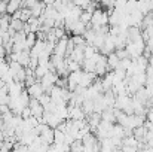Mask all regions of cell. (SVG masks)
<instances>
[{"label": "cell", "mask_w": 153, "mask_h": 152, "mask_svg": "<svg viewBox=\"0 0 153 152\" xmlns=\"http://www.w3.org/2000/svg\"><path fill=\"white\" fill-rule=\"evenodd\" d=\"M105 25H108V13H107V10H102L100 7H97L92 12L91 22H89L88 27H91L92 30H97V28H101Z\"/></svg>", "instance_id": "obj_1"}, {"label": "cell", "mask_w": 153, "mask_h": 152, "mask_svg": "<svg viewBox=\"0 0 153 152\" xmlns=\"http://www.w3.org/2000/svg\"><path fill=\"white\" fill-rule=\"evenodd\" d=\"M125 49L128 52L129 58L134 60L140 55H143L146 52V42L144 40H140V42H128V45L125 46Z\"/></svg>", "instance_id": "obj_2"}, {"label": "cell", "mask_w": 153, "mask_h": 152, "mask_svg": "<svg viewBox=\"0 0 153 152\" xmlns=\"http://www.w3.org/2000/svg\"><path fill=\"white\" fill-rule=\"evenodd\" d=\"M58 75L56 73H52V72H48L43 78H40L39 79V82L42 84V87H43V91L46 93V94H49V91H51L52 88L56 85V81H58Z\"/></svg>", "instance_id": "obj_3"}, {"label": "cell", "mask_w": 153, "mask_h": 152, "mask_svg": "<svg viewBox=\"0 0 153 152\" xmlns=\"http://www.w3.org/2000/svg\"><path fill=\"white\" fill-rule=\"evenodd\" d=\"M28 109H30V112H31V116L37 118V119H39V122H40V119H42V116H43L45 109H43V106L39 103V100H37V99H30Z\"/></svg>", "instance_id": "obj_4"}, {"label": "cell", "mask_w": 153, "mask_h": 152, "mask_svg": "<svg viewBox=\"0 0 153 152\" xmlns=\"http://www.w3.org/2000/svg\"><path fill=\"white\" fill-rule=\"evenodd\" d=\"M67 43H68V37H67V36H64L62 39L56 40L55 48H53V55H59V57H64V58H65V54H67Z\"/></svg>", "instance_id": "obj_5"}, {"label": "cell", "mask_w": 153, "mask_h": 152, "mask_svg": "<svg viewBox=\"0 0 153 152\" xmlns=\"http://www.w3.org/2000/svg\"><path fill=\"white\" fill-rule=\"evenodd\" d=\"M126 37H128V42H140L143 40V31L140 27H128Z\"/></svg>", "instance_id": "obj_6"}, {"label": "cell", "mask_w": 153, "mask_h": 152, "mask_svg": "<svg viewBox=\"0 0 153 152\" xmlns=\"http://www.w3.org/2000/svg\"><path fill=\"white\" fill-rule=\"evenodd\" d=\"M27 93H28V96H30V99H39L45 91H43V87H42V84L39 82V81H36L33 85H30V87H27V90H25Z\"/></svg>", "instance_id": "obj_7"}, {"label": "cell", "mask_w": 153, "mask_h": 152, "mask_svg": "<svg viewBox=\"0 0 153 152\" xmlns=\"http://www.w3.org/2000/svg\"><path fill=\"white\" fill-rule=\"evenodd\" d=\"M85 45H86V43H85ZM85 45L74 46V49L70 54L68 58H71L73 61H76V63H79V64H82V61L85 60Z\"/></svg>", "instance_id": "obj_8"}, {"label": "cell", "mask_w": 153, "mask_h": 152, "mask_svg": "<svg viewBox=\"0 0 153 152\" xmlns=\"http://www.w3.org/2000/svg\"><path fill=\"white\" fill-rule=\"evenodd\" d=\"M114 107H107L101 112V121L110 122V124H116V113H114Z\"/></svg>", "instance_id": "obj_9"}, {"label": "cell", "mask_w": 153, "mask_h": 152, "mask_svg": "<svg viewBox=\"0 0 153 152\" xmlns=\"http://www.w3.org/2000/svg\"><path fill=\"white\" fill-rule=\"evenodd\" d=\"M12 18H16V19L22 21V22H27V21L31 18V10H30L28 7H21L19 10H16V12L12 15Z\"/></svg>", "instance_id": "obj_10"}, {"label": "cell", "mask_w": 153, "mask_h": 152, "mask_svg": "<svg viewBox=\"0 0 153 152\" xmlns=\"http://www.w3.org/2000/svg\"><path fill=\"white\" fill-rule=\"evenodd\" d=\"M45 7H46V4H43L42 0L36 1V3L30 7V10H31V16H34V18H40L42 13L45 12Z\"/></svg>", "instance_id": "obj_11"}, {"label": "cell", "mask_w": 153, "mask_h": 152, "mask_svg": "<svg viewBox=\"0 0 153 152\" xmlns=\"http://www.w3.org/2000/svg\"><path fill=\"white\" fill-rule=\"evenodd\" d=\"M45 51V40H42V39H37L36 40V43L33 45V48L30 49V57H34V58H37L42 52Z\"/></svg>", "instance_id": "obj_12"}, {"label": "cell", "mask_w": 153, "mask_h": 152, "mask_svg": "<svg viewBox=\"0 0 153 152\" xmlns=\"http://www.w3.org/2000/svg\"><path fill=\"white\" fill-rule=\"evenodd\" d=\"M22 7L21 4V0H7V4H6V13L7 15H13L16 10H19Z\"/></svg>", "instance_id": "obj_13"}, {"label": "cell", "mask_w": 153, "mask_h": 152, "mask_svg": "<svg viewBox=\"0 0 153 152\" xmlns=\"http://www.w3.org/2000/svg\"><path fill=\"white\" fill-rule=\"evenodd\" d=\"M105 58H107V66H108L110 70H114V69L119 67L120 60H119V57H117L114 52H110L108 55H105Z\"/></svg>", "instance_id": "obj_14"}, {"label": "cell", "mask_w": 153, "mask_h": 152, "mask_svg": "<svg viewBox=\"0 0 153 152\" xmlns=\"http://www.w3.org/2000/svg\"><path fill=\"white\" fill-rule=\"evenodd\" d=\"M146 133H147V130H146V127H144V125H141V127H137V128H134V130H132V136H134V137H135L138 142H143V143H144Z\"/></svg>", "instance_id": "obj_15"}, {"label": "cell", "mask_w": 153, "mask_h": 152, "mask_svg": "<svg viewBox=\"0 0 153 152\" xmlns=\"http://www.w3.org/2000/svg\"><path fill=\"white\" fill-rule=\"evenodd\" d=\"M24 24H25V22H22V21H19V19H16V18H10L9 28L13 30L15 33H16V31H22V30H24Z\"/></svg>", "instance_id": "obj_16"}, {"label": "cell", "mask_w": 153, "mask_h": 152, "mask_svg": "<svg viewBox=\"0 0 153 152\" xmlns=\"http://www.w3.org/2000/svg\"><path fill=\"white\" fill-rule=\"evenodd\" d=\"M36 40H37V36H36V33H27L25 34V49H31L33 48V45L36 43Z\"/></svg>", "instance_id": "obj_17"}, {"label": "cell", "mask_w": 153, "mask_h": 152, "mask_svg": "<svg viewBox=\"0 0 153 152\" xmlns=\"http://www.w3.org/2000/svg\"><path fill=\"white\" fill-rule=\"evenodd\" d=\"M48 72H49V70H48V64H46V66L37 64V67L34 69V76H36V79H40V78H43Z\"/></svg>", "instance_id": "obj_18"}, {"label": "cell", "mask_w": 153, "mask_h": 152, "mask_svg": "<svg viewBox=\"0 0 153 152\" xmlns=\"http://www.w3.org/2000/svg\"><path fill=\"white\" fill-rule=\"evenodd\" d=\"M91 16H92L91 12L82 10V13H80V16H79V21H82L85 25H89V22H91Z\"/></svg>", "instance_id": "obj_19"}, {"label": "cell", "mask_w": 153, "mask_h": 152, "mask_svg": "<svg viewBox=\"0 0 153 152\" xmlns=\"http://www.w3.org/2000/svg\"><path fill=\"white\" fill-rule=\"evenodd\" d=\"M64 142V133L58 128H53V143H62Z\"/></svg>", "instance_id": "obj_20"}, {"label": "cell", "mask_w": 153, "mask_h": 152, "mask_svg": "<svg viewBox=\"0 0 153 152\" xmlns=\"http://www.w3.org/2000/svg\"><path fill=\"white\" fill-rule=\"evenodd\" d=\"M70 40L73 42V45L74 46H79V45H85L86 42H85V39H83V36H71L70 37Z\"/></svg>", "instance_id": "obj_21"}, {"label": "cell", "mask_w": 153, "mask_h": 152, "mask_svg": "<svg viewBox=\"0 0 153 152\" xmlns=\"http://www.w3.org/2000/svg\"><path fill=\"white\" fill-rule=\"evenodd\" d=\"M126 1H128V0H114L113 9H119V10H123V12H125V7H126Z\"/></svg>", "instance_id": "obj_22"}, {"label": "cell", "mask_w": 153, "mask_h": 152, "mask_svg": "<svg viewBox=\"0 0 153 152\" xmlns=\"http://www.w3.org/2000/svg\"><path fill=\"white\" fill-rule=\"evenodd\" d=\"M37 100H39V103H40V104H42V106L45 107V106H46V104H48V103L51 101V97H49V94L43 93V94H42V96H40V97H39Z\"/></svg>", "instance_id": "obj_23"}, {"label": "cell", "mask_w": 153, "mask_h": 152, "mask_svg": "<svg viewBox=\"0 0 153 152\" xmlns=\"http://www.w3.org/2000/svg\"><path fill=\"white\" fill-rule=\"evenodd\" d=\"M9 101H10L9 94H7V93L0 91V104H9Z\"/></svg>", "instance_id": "obj_24"}, {"label": "cell", "mask_w": 153, "mask_h": 152, "mask_svg": "<svg viewBox=\"0 0 153 152\" xmlns=\"http://www.w3.org/2000/svg\"><path fill=\"white\" fill-rule=\"evenodd\" d=\"M114 54L119 57V60H123V58H129V55H128V52L126 49H116L114 51Z\"/></svg>", "instance_id": "obj_25"}, {"label": "cell", "mask_w": 153, "mask_h": 152, "mask_svg": "<svg viewBox=\"0 0 153 152\" xmlns=\"http://www.w3.org/2000/svg\"><path fill=\"white\" fill-rule=\"evenodd\" d=\"M36 1H39V0H21V4H22V7H31Z\"/></svg>", "instance_id": "obj_26"}, {"label": "cell", "mask_w": 153, "mask_h": 152, "mask_svg": "<svg viewBox=\"0 0 153 152\" xmlns=\"http://www.w3.org/2000/svg\"><path fill=\"white\" fill-rule=\"evenodd\" d=\"M120 151H122V152H143L141 149H137V148H129V146H125V145H122V146H120Z\"/></svg>", "instance_id": "obj_27"}, {"label": "cell", "mask_w": 153, "mask_h": 152, "mask_svg": "<svg viewBox=\"0 0 153 152\" xmlns=\"http://www.w3.org/2000/svg\"><path fill=\"white\" fill-rule=\"evenodd\" d=\"M6 4H7L6 0H0V15H4L6 13Z\"/></svg>", "instance_id": "obj_28"}, {"label": "cell", "mask_w": 153, "mask_h": 152, "mask_svg": "<svg viewBox=\"0 0 153 152\" xmlns=\"http://www.w3.org/2000/svg\"><path fill=\"white\" fill-rule=\"evenodd\" d=\"M43 1V4H46V6H52L53 3H55V0H42Z\"/></svg>", "instance_id": "obj_29"}, {"label": "cell", "mask_w": 153, "mask_h": 152, "mask_svg": "<svg viewBox=\"0 0 153 152\" xmlns=\"http://www.w3.org/2000/svg\"><path fill=\"white\" fill-rule=\"evenodd\" d=\"M4 140V134H3V130H0V143Z\"/></svg>", "instance_id": "obj_30"}, {"label": "cell", "mask_w": 153, "mask_h": 152, "mask_svg": "<svg viewBox=\"0 0 153 152\" xmlns=\"http://www.w3.org/2000/svg\"><path fill=\"white\" fill-rule=\"evenodd\" d=\"M1 43H3V40H1V30H0V46H1Z\"/></svg>", "instance_id": "obj_31"}, {"label": "cell", "mask_w": 153, "mask_h": 152, "mask_svg": "<svg viewBox=\"0 0 153 152\" xmlns=\"http://www.w3.org/2000/svg\"><path fill=\"white\" fill-rule=\"evenodd\" d=\"M30 152H33V151H31V149H30Z\"/></svg>", "instance_id": "obj_32"}]
</instances>
